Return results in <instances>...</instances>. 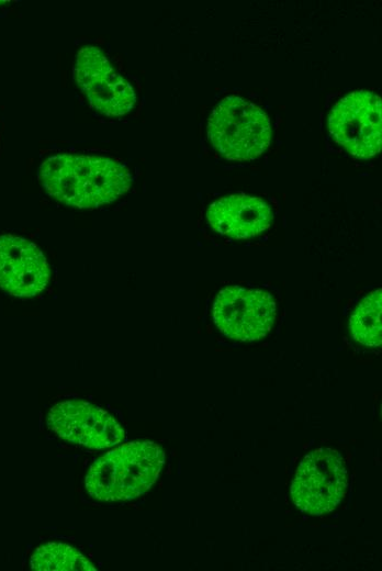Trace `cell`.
Segmentation results:
<instances>
[{"mask_svg": "<svg viewBox=\"0 0 382 571\" xmlns=\"http://www.w3.org/2000/svg\"><path fill=\"white\" fill-rule=\"evenodd\" d=\"M207 136L226 159L250 160L270 145V120L255 103L229 96L213 109L207 121Z\"/></svg>", "mask_w": 382, "mask_h": 571, "instance_id": "3957f363", "label": "cell"}, {"mask_svg": "<svg viewBox=\"0 0 382 571\" xmlns=\"http://www.w3.org/2000/svg\"><path fill=\"white\" fill-rule=\"evenodd\" d=\"M47 426L63 440L93 450L116 446L125 437L121 423L110 412L79 399L55 404Z\"/></svg>", "mask_w": 382, "mask_h": 571, "instance_id": "8992f818", "label": "cell"}, {"mask_svg": "<svg viewBox=\"0 0 382 571\" xmlns=\"http://www.w3.org/2000/svg\"><path fill=\"white\" fill-rule=\"evenodd\" d=\"M347 486V469L341 455L332 448H319L306 455L299 464L291 496L302 512L322 515L336 508Z\"/></svg>", "mask_w": 382, "mask_h": 571, "instance_id": "5b68a950", "label": "cell"}, {"mask_svg": "<svg viewBox=\"0 0 382 571\" xmlns=\"http://www.w3.org/2000/svg\"><path fill=\"white\" fill-rule=\"evenodd\" d=\"M206 219L215 232L240 239L266 231L271 224L272 212L269 204L259 198L232 194L213 202Z\"/></svg>", "mask_w": 382, "mask_h": 571, "instance_id": "30bf717a", "label": "cell"}, {"mask_svg": "<svg viewBox=\"0 0 382 571\" xmlns=\"http://www.w3.org/2000/svg\"><path fill=\"white\" fill-rule=\"evenodd\" d=\"M333 139L350 155L369 159L381 150V98L367 90L353 91L341 98L328 114Z\"/></svg>", "mask_w": 382, "mask_h": 571, "instance_id": "277c9868", "label": "cell"}, {"mask_svg": "<svg viewBox=\"0 0 382 571\" xmlns=\"http://www.w3.org/2000/svg\"><path fill=\"white\" fill-rule=\"evenodd\" d=\"M38 177L50 197L78 209L111 203L132 183L124 165L102 156L74 154L48 157L40 166Z\"/></svg>", "mask_w": 382, "mask_h": 571, "instance_id": "6da1fadb", "label": "cell"}, {"mask_svg": "<svg viewBox=\"0 0 382 571\" xmlns=\"http://www.w3.org/2000/svg\"><path fill=\"white\" fill-rule=\"evenodd\" d=\"M381 288L367 294L355 309L349 328L355 340L367 347H379L381 337Z\"/></svg>", "mask_w": 382, "mask_h": 571, "instance_id": "7c38bea8", "label": "cell"}, {"mask_svg": "<svg viewBox=\"0 0 382 571\" xmlns=\"http://www.w3.org/2000/svg\"><path fill=\"white\" fill-rule=\"evenodd\" d=\"M165 452L155 443H125L97 458L89 467L85 488L101 502H122L146 493L157 481Z\"/></svg>", "mask_w": 382, "mask_h": 571, "instance_id": "7a4b0ae2", "label": "cell"}, {"mask_svg": "<svg viewBox=\"0 0 382 571\" xmlns=\"http://www.w3.org/2000/svg\"><path fill=\"white\" fill-rule=\"evenodd\" d=\"M276 311V302L268 292L233 286L224 288L216 295L213 320L225 336L252 342L268 334Z\"/></svg>", "mask_w": 382, "mask_h": 571, "instance_id": "52a82bcc", "label": "cell"}, {"mask_svg": "<svg viewBox=\"0 0 382 571\" xmlns=\"http://www.w3.org/2000/svg\"><path fill=\"white\" fill-rule=\"evenodd\" d=\"M43 253L25 238L0 236V287L9 294L29 298L42 292L49 281Z\"/></svg>", "mask_w": 382, "mask_h": 571, "instance_id": "9c48e42d", "label": "cell"}, {"mask_svg": "<svg viewBox=\"0 0 382 571\" xmlns=\"http://www.w3.org/2000/svg\"><path fill=\"white\" fill-rule=\"evenodd\" d=\"M74 72L78 86L98 112L108 116H121L134 108L136 103L134 89L113 68L100 48L96 46L80 48L76 56Z\"/></svg>", "mask_w": 382, "mask_h": 571, "instance_id": "ba28073f", "label": "cell"}, {"mask_svg": "<svg viewBox=\"0 0 382 571\" xmlns=\"http://www.w3.org/2000/svg\"><path fill=\"white\" fill-rule=\"evenodd\" d=\"M30 567L35 571H96L94 563L77 548L65 542H46L31 556Z\"/></svg>", "mask_w": 382, "mask_h": 571, "instance_id": "8fae6325", "label": "cell"}]
</instances>
